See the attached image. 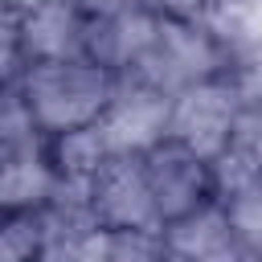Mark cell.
I'll list each match as a JSON object with an SVG mask.
<instances>
[{"instance_id": "obj_3", "label": "cell", "mask_w": 262, "mask_h": 262, "mask_svg": "<svg viewBox=\"0 0 262 262\" xmlns=\"http://www.w3.org/2000/svg\"><path fill=\"white\" fill-rule=\"evenodd\" d=\"M147 180H151L160 217L180 221V217L196 213V205H201V192H205V160H201V151H192L180 139L156 143L151 156H147Z\"/></svg>"}, {"instance_id": "obj_2", "label": "cell", "mask_w": 262, "mask_h": 262, "mask_svg": "<svg viewBox=\"0 0 262 262\" xmlns=\"http://www.w3.org/2000/svg\"><path fill=\"white\" fill-rule=\"evenodd\" d=\"M237 102L233 90L213 86V82H196L188 86L176 102H172V139L188 143L201 156H221L233 143V127H237Z\"/></svg>"}, {"instance_id": "obj_4", "label": "cell", "mask_w": 262, "mask_h": 262, "mask_svg": "<svg viewBox=\"0 0 262 262\" xmlns=\"http://www.w3.org/2000/svg\"><path fill=\"white\" fill-rule=\"evenodd\" d=\"M20 16V37L29 49V61H49V57H74L78 49H86V20L78 12V0H37Z\"/></svg>"}, {"instance_id": "obj_1", "label": "cell", "mask_w": 262, "mask_h": 262, "mask_svg": "<svg viewBox=\"0 0 262 262\" xmlns=\"http://www.w3.org/2000/svg\"><path fill=\"white\" fill-rule=\"evenodd\" d=\"M115 98V78L98 61L82 57H49L29 61L25 74V106L45 131H74L98 123V115Z\"/></svg>"}]
</instances>
